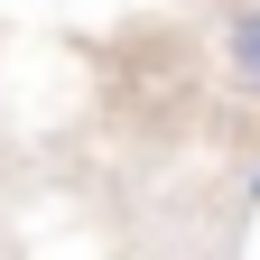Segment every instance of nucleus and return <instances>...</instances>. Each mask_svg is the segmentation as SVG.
<instances>
[{"instance_id": "f257e3e1", "label": "nucleus", "mask_w": 260, "mask_h": 260, "mask_svg": "<svg viewBox=\"0 0 260 260\" xmlns=\"http://www.w3.org/2000/svg\"><path fill=\"white\" fill-rule=\"evenodd\" d=\"M223 56H233V84H242V93H260V10H251V19H233Z\"/></svg>"}, {"instance_id": "f03ea898", "label": "nucleus", "mask_w": 260, "mask_h": 260, "mask_svg": "<svg viewBox=\"0 0 260 260\" xmlns=\"http://www.w3.org/2000/svg\"><path fill=\"white\" fill-rule=\"evenodd\" d=\"M251 195H260V177H251Z\"/></svg>"}]
</instances>
